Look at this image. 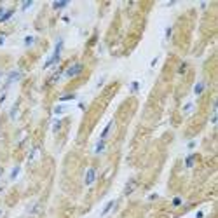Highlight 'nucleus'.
<instances>
[{"mask_svg":"<svg viewBox=\"0 0 218 218\" xmlns=\"http://www.w3.org/2000/svg\"><path fill=\"white\" fill-rule=\"evenodd\" d=\"M12 14H14V9H9V10H3V14L0 16V23H3V21H9V19L12 17Z\"/></svg>","mask_w":218,"mask_h":218,"instance_id":"423d86ee","label":"nucleus"},{"mask_svg":"<svg viewBox=\"0 0 218 218\" xmlns=\"http://www.w3.org/2000/svg\"><path fill=\"white\" fill-rule=\"evenodd\" d=\"M131 91H133V93H136V91H138V82H133V86H131Z\"/></svg>","mask_w":218,"mask_h":218,"instance_id":"6ab92c4d","label":"nucleus"},{"mask_svg":"<svg viewBox=\"0 0 218 218\" xmlns=\"http://www.w3.org/2000/svg\"><path fill=\"white\" fill-rule=\"evenodd\" d=\"M0 77H2V72H0Z\"/></svg>","mask_w":218,"mask_h":218,"instance_id":"393cba45","label":"nucleus"},{"mask_svg":"<svg viewBox=\"0 0 218 218\" xmlns=\"http://www.w3.org/2000/svg\"><path fill=\"white\" fill-rule=\"evenodd\" d=\"M114 204H115V201H108V203H107V206H105V208H103V211H101V217L108 215V213H110V210L114 208Z\"/></svg>","mask_w":218,"mask_h":218,"instance_id":"6e6552de","label":"nucleus"},{"mask_svg":"<svg viewBox=\"0 0 218 218\" xmlns=\"http://www.w3.org/2000/svg\"><path fill=\"white\" fill-rule=\"evenodd\" d=\"M173 204H175V206H180V204H182V199H180V197H175V199H173Z\"/></svg>","mask_w":218,"mask_h":218,"instance_id":"a211bd4d","label":"nucleus"},{"mask_svg":"<svg viewBox=\"0 0 218 218\" xmlns=\"http://www.w3.org/2000/svg\"><path fill=\"white\" fill-rule=\"evenodd\" d=\"M101 150H105V140H100L96 148H94V154H101Z\"/></svg>","mask_w":218,"mask_h":218,"instance_id":"1a4fd4ad","label":"nucleus"},{"mask_svg":"<svg viewBox=\"0 0 218 218\" xmlns=\"http://www.w3.org/2000/svg\"><path fill=\"white\" fill-rule=\"evenodd\" d=\"M16 114H17V105H14V108H12V112H10V117L16 119Z\"/></svg>","mask_w":218,"mask_h":218,"instance_id":"f3484780","label":"nucleus"},{"mask_svg":"<svg viewBox=\"0 0 218 218\" xmlns=\"http://www.w3.org/2000/svg\"><path fill=\"white\" fill-rule=\"evenodd\" d=\"M94 180H96V168H89L87 173H86V180H84V183H86L87 187H91V185L94 183Z\"/></svg>","mask_w":218,"mask_h":218,"instance_id":"7ed1b4c3","label":"nucleus"},{"mask_svg":"<svg viewBox=\"0 0 218 218\" xmlns=\"http://www.w3.org/2000/svg\"><path fill=\"white\" fill-rule=\"evenodd\" d=\"M185 68H187V63H182L178 68V73H185Z\"/></svg>","mask_w":218,"mask_h":218,"instance_id":"dca6fc26","label":"nucleus"},{"mask_svg":"<svg viewBox=\"0 0 218 218\" xmlns=\"http://www.w3.org/2000/svg\"><path fill=\"white\" fill-rule=\"evenodd\" d=\"M2 173H3V169H2V168H0V176H2Z\"/></svg>","mask_w":218,"mask_h":218,"instance_id":"b1692460","label":"nucleus"},{"mask_svg":"<svg viewBox=\"0 0 218 218\" xmlns=\"http://www.w3.org/2000/svg\"><path fill=\"white\" fill-rule=\"evenodd\" d=\"M82 70H84V65H82V63H73V65L68 66V70L65 72V77H66V79H73V77L80 75Z\"/></svg>","mask_w":218,"mask_h":218,"instance_id":"f03ea898","label":"nucleus"},{"mask_svg":"<svg viewBox=\"0 0 218 218\" xmlns=\"http://www.w3.org/2000/svg\"><path fill=\"white\" fill-rule=\"evenodd\" d=\"M33 40H35V38H33V37H26V38H24V44H26V45H28V47H30V45H31V44H33Z\"/></svg>","mask_w":218,"mask_h":218,"instance_id":"2eb2a0df","label":"nucleus"},{"mask_svg":"<svg viewBox=\"0 0 218 218\" xmlns=\"http://www.w3.org/2000/svg\"><path fill=\"white\" fill-rule=\"evenodd\" d=\"M21 75H23V73H21L19 70H14V72H10V73H9V77H7L5 87H9V86H10V84H14L16 80H19V79H21Z\"/></svg>","mask_w":218,"mask_h":218,"instance_id":"20e7f679","label":"nucleus"},{"mask_svg":"<svg viewBox=\"0 0 218 218\" xmlns=\"http://www.w3.org/2000/svg\"><path fill=\"white\" fill-rule=\"evenodd\" d=\"M30 5H31V2H26V3H24V5H23V10H24V9H28V7H30Z\"/></svg>","mask_w":218,"mask_h":218,"instance_id":"412c9836","label":"nucleus"},{"mask_svg":"<svg viewBox=\"0 0 218 218\" xmlns=\"http://www.w3.org/2000/svg\"><path fill=\"white\" fill-rule=\"evenodd\" d=\"M2 44H3V37H0V45H2Z\"/></svg>","mask_w":218,"mask_h":218,"instance_id":"4be33fe9","label":"nucleus"},{"mask_svg":"<svg viewBox=\"0 0 218 218\" xmlns=\"http://www.w3.org/2000/svg\"><path fill=\"white\" fill-rule=\"evenodd\" d=\"M134 189H136V182H134V180H131V182L127 183V187L124 189V196H129V194H131Z\"/></svg>","mask_w":218,"mask_h":218,"instance_id":"0eeeda50","label":"nucleus"},{"mask_svg":"<svg viewBox=\"0 0 218 218\" xmlns=\"http://www.w3.org/2000/svg\"><path fill=\"white\" fill-rule=\"evenodd\" d=\"M112 127H114V120H110L108 122V126L103 129V133H101V136H100V140H107V136L110 134V131H112Z\"/></svg>","mask_w":218,"mask_h":218,"instance_id":"39448f33","label":"nucleus"},{"mask_svg":"<svg viewBox=\"0 0 218 218\" xmlns=\"http://www.w3.org/2000/svg\"><path fill=\"white\" fill-rule=\"evenodd\" d=\"M63 112H66V107H63V105H58V107L54 108V114H56V115H59V114H63Z\"/></svg>","mask_w":218,"mask_h":218,"instance_id":"9b49d317","label":"nucleus"},{"mask_svg":"<svg viewBox=\"0 0 218 218\" xmlns=\"http://www.w3.org/2000/svg\"><path fill=\"white\" fill-rule=\"evenodd\" d=\"M192 164H194V155H189V157L185 159V166H187V168H192Z\"/></svg>","mask_w":218,"mask_h":218,"instance_id":"f8f14e48","label":"nucleus"},{"mask_svg":"<svg viewBox=\"0 0 218 218\" xmlns=\"http://www.w3.org/2000/svg\"><path fill=\"white\" fill-rule=\"evenodd\" d=\"M204 87H206V84H204V82H197V86H196V89H194V91H196V94H201V93L204 91Z\"/></svg>","mask_w":218,"mask_h":218,"instance_id":"9d476101","label":"nucleus"},{"mask_svg":"<svg viewBox=\"0 0 218 218\" xmlns=\"http://www.w3.org/2000/svg\"><path fill=\"white\" fill-rule=\"evenodd\" d=\"M66 5H68V2H56L52 7H54V9H63V7H66Z\"/></svg>","mask_w":218,"mask_h":218,"instance_id":"ddd939ff","label":"nucleus"},{"mask_svg":"<svg viewBox=\"0 0 218 218\" xmlns=\"http://www.w3.org/2000/svg\"><path fill=\"white\" fill-rule=\"evenodd\" d=\"M17 173H19V168H16V169H14V171H12V176H10V178H12V180H14V178H16V176H17Z\"/></svg>","mask_w":218,"mask_h":218,"instance_id":"aec40b11","label":"nucleus"},{"mask_svg":"<svg viewBox=\"0 0 218 218\" xmlns=\"http://www.w3.org/2000/svg\"><path fill=\"white\" fill-rule=\"evenodd\" d=\"M0 215H2V211H0Z\"/></svg>","mask_w":218,"mask_h":218,"instance_id":"a878e982","label":"nucleus"},{"mask_svg":"<svg viewBox=\"0 0 218 218\" xmlns=\"http://www.w3.org/2000/svg\"><path fill=\"white\" fill-rule=\"evenodd\" d=\"M2 14H3V9H2V7H0V16H2Z\"/></svg>","mask_w":218,"mask_h":218,"instance_id":"5701e85b","label":"nucleus"},{"mask_svg":"<svg viewBox=\"0 0 218 218\" xmlns=\"http://www.w3.org/2000/svg\"><path fill=\"white\" fill-rule=\"evenodd\" d=\"M73 98H75V94H65V96L59 98V101H70V100H73Z\"/></svg>","mask_w":218,"mask_h":218,"instance_id":"4468645a","label":"nucleus"},{"mask_svg":"<svg viewBox=\"0 0 218 218\" xmlns=\"http://www.w3.org/2000/svg\"><path fill=\"white\" fill-rule=\"evenodd\" d=\"M61 49H63V40L59 38L58 42H56V47H54V52H52V56L45 61V65H44V68L47 70L49 66H54L56 63H59V59H61Z\"/></svg>","mask_w":218,"mask_h":218,"instance_id":"f257e3e1","label":"nucleus"}]
</instances>
